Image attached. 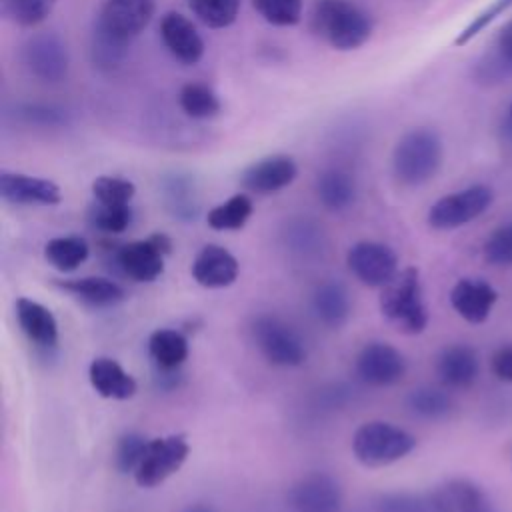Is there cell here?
<instances>
[{
	"label": "cell",
	"instance_id": "6da1fadb",
	"mask_svg": "<svg viewBox=\"0 0 512 512\" xmlns=\"http://www.w3.org/2000/svg\"><path fill=\"white\" fill-rule=\"evenodd\" d=\"M312 32L334 50H356L372 36V18L346 0H318L310 14Z\"/></svg>",
	"mask_w": 512,
	"mask_h": 512
},
{
	"label": "cell",
	"instance_id": "7a4b0ae2",
	"mask_svg": "<svg viewBox=\"0 0 512 512\" xmlns=\"http://www.w3.org/2000/svg\"><path fill=\"white\" fill-rule=\"evenodd\" d=\"M444 158L440 136L430 128H412L400 136L392 150V172L406 186H420L432 180Z\"/></svg>",
	"mask_w": 512,
	"mask_h": 512
},
{
	"label": "cell",
	"instance_id": "3957f363",
	"mask_svg": "<svg viewBox=\"0 0 512 512\" xmlns=\"http://www.w3.org/2000/svg\"><path fill=\"white\" fill-rule=\"evenodd\" d=\"M382 316L402 334H420L428 326V308L422 296L420 274L414 266L398 274L380 292Z\"/></svg>",
	"mask_w": 512,
	"mask_h": 512
},
{
	"label": "cell",
	"instance_id": "277c9868",
	"mask_svg": "<svg viewBox=\"0 0 512 512\" xmlns=\"http://www.w3.org/2000/svg\"><path fill=\"white\" fill-rule=\"evenodd\" d=\"M416 448V438L384 420L364 422L352 436V452L366 468H382L408 456Z\"/></svg>",
	"mask_w": 512,
	"mask_h": 512
},
{
	"label": "cell",
	"instance_id": "5b68a950",
	"mask_svg": "<svg viewBox=\"0 0 512 512\" xmlns=\"http://www.w3.org/2000/svg\"><path fill=\"white\" fill-rule=\"evenodd\" d=\"M252 338L260 354L274 366L294 368L306 362V348L298 332L276 316H258L252 322Z\"/></svg>",
	"mask_w": 512,
	"mask_h": 512
},
{
	"label": "cell",
	"instance_id": "8992f818",
	"mask_svg": "<svg viewBox=\"0 0 512 512\" xmlns=\"http://www.w3.org/2000/svg\"><path fill=\"white\" fill-rule=\"evenodd\" d=\"M190 454L184 434H168L148 440L146 452L134 470V480L140 488H154L176 474Z\"/></svg>",
	"mask_w": 512,
	"mask_h": 512
},
{
	"label": "cell",
	"instance_id": "52a82bcc",
	"mask_svg": "<svg viewBox=\"0 0 512 512\" xmlns=\"http://www.w3.org/2000/svg\"><path fill=\"white\" fill-rule=\"evenodd\" d=\"M494 200L492 188L474 184L438 198L428 210V224L436 230H454L484 214Z\"/></svg>",
	"mask_w": 512,
	"mask_h": 512
},
{
	"label": "cell",
	"instance_id": "ba28073f",
	"mask_svg": "<svg viewBox=\"0 0 512 512\" xmlns=\"http://www.w3.org/2000/svg\"><path fill=\"white\" fill-rule=\"evenodd\" d=\"M172 252V240L156 232L144 240H134L116 252L122 272L136 282H154L164 272V258Z\"/></svg>",
	"mask_w": 512,
	"mask_h": 512
},
{
	"label": "cell",
	"instance_id": "9c48e42d",
	"mask_svg": "<svg viewBox=\"0 0 512 512\" xmlns=\"http://www.w3.org/2000/svg\"><path fill=\"white\" fill-rule=\"evenodd\" d=\"M154 12V0H104L98 10L96 28L130 44L150 24Z\"/></svg>",
	"mask_w": 512,
	"mask_h": 512
},
{
	"label": "cell",
	"instance_id": "30bf717a",
	"mask_svg": "<svg viewBox=\"0 0 512 512\" xmlns=\"http://www.w3.org/2000/svg\"><path fill=\"white\" fill-rule=\"evenodd\" d=\"M346 264L350 272L370 288H384L398 274L396 252L374 240L356 242L346 254Z\"/></svg>",
	"mask_w": 512,
	"mask_h": 512
},
{
	"label": "cell",
	"instance_id": "8fae6325",
	"mask_svg": "<svg viewBox=\"0 0 512 512\" xmlns=\"http://www.w3.org/2000/svg\"><path fill=\"white\" fill-rule=\"evenodd\" d=\"M356 374L370 386H392L406 374V360L388 342H368L356 356Z\"/></svg>",
	"mask_w": 512,
	"mask_h": 512
},
{
	"label": "cell",
	"instance_id": "7c38bea8",
	"mask_svg": "<svg viewBox=\"0 0 512 512\" xmlns=\"http://www.w3.org/2000/svg\"><path fill=\"white\" fill-rule=\"evenodd\" d=\"M22 60L42 82H60L68 72L66 44L52 32L32 36L22 50Z\"/></svg>",
	"mask_w": 512,
	"mask_h": 512
},
{
	"label": "cell",
	"instance_id": "4fadbf2b",
	"mask_svg": "<svg viewBox=\"0 0 512 512\" xmlns=\"http://www.w3.org/2000/svg\"><path fill=\"white\" fill-rule=\"evenodd\" d=\"M288 504L294 512H340L342 490L332 476L314 472L290 488Z\"/></svg>",
	"mask_w": 512,
	"mask_h": 512
},
{
	"label": "cell",
	"instance_id": "5bb4252c",
	"mask_svg": "<svg viewBox=\"0 0 512 512\" xmlns=\"http://www.w3.org/2000/svg\"><path fill=\"white\" fill-rule=\"evenodd\" d=\"M298 176L296 160L288 154H270L250 166L240 174V184L244 190L254 194H274L290 186Z\"/></svg>",
	"mask_w": 512,
	"mask_h": 512
},
{
	"label": "cell",
	"instance_id": "9a60e30c",
	"mask_svg": "<svg viewBox=\"0 0 512 512\" xmlns=\"http://www.w3.org/2000/svg\"><path fill=\"white\" fill-rule=\"evenodd\" d=\"M0 196L16 206H56L62 200L56 182L8 170L0 172Z\"/></svg>",
	"mask_w": 512,
	"mask_h": 512
},
{
	"label": "cell",
	"instance_id": "2e32d148",
	"mask_svg": "<svg viewBox=\"0 0 512 512\" xmlns=\"http://www.w3.org/2000/svg\"><path fill=\"white\" fill-rule=\"evenodd\" d=\"M160 38L166 50L182 64H196L204 56V40L196 26L180 12H166L160 20Z\"/></svg>",
	"mask_w": 512,
	"mask_h": 512
},
{
	"label": "cell",
	"instance_id": "e0dca14e",
	"mask_svg": "<svg viewBox=\"0 0 512 512\" xmlns=\"http://www.w3.org/2000/svg\"><path fill=\"white\" fill-rule=\"evenodd\" d=\"M240 264L232 252L220 244H206L192 262V278L202 288H226L236 282Z\"/></svg>",
	"mask_w": 512,
	"mask_h": 512
},
{
	"label": "cell",
	"instance_id": "ac0fdd59",
	"mask_svg": "<svg viewBox=\"0 0 512 512\" xmlns=\"http://www.w3.org/2000/svg\"><path fill=\"white\" fill-rule=\"evenodd\" d=\"M498 292L482 278H460L450 290V304L460 318L470 324H482L488 320Z\"/></svg>",
	"mask_w": 512,
	"mask_h": 512
},
{
	"label": "cell",
	"instance_id": "d6986e66",
	"mask_svg": "<svg viewBox=\"0 0 512 512\" xmlns=\"http://www.w3.org/2000/svg\"><path fill=\"white\" fill-rule=\"evenodd\" d=\"M88 378L92 388L110 400H130L138 386L136 380L114 360L108 356H98L88 366Z\"/></svg>",
	"mask_w": 512,
	"mask_h": 512
},
{
	"label": "cell",
	"instance_id": "ffe728a7",
	"mask_svg": "<svg viewBox=\"0 0 512 512\" xmlns=\"http://www.w3.org/2000/svg\"><path fill=\"white\" fill-rule=\"evenodd\" d=\"M16 320L24 336L42 348H52L58 342V322L50 308L44 304L30 300V298H18L16 300Z\"/></svg>",
	"mask_w": 512,
	"mask_h": 512
},
{
	"label": "cell",
	"instance_id": "44dd1931",
	"mask_svg": "<svg viewBox=\"0 0 512 512\" xmlns=\"http://www.w3.org/2000/svg\"><path fill=\"white\" fill-rule=\"evenodd\" d=\"M432 512H494L484 492L468 480H452L430 498Z\"/></svg>",
	"mask_w": 512,
	"mask_h": 512
},
{
	"label": "cell",
	"instance_id": "7402d4cb",
	"mask_svg": "<svg viewBox=\"0 0 512 512\" xmlns=\"http://www.w3.org/2000/svg\"><path fill=\"white\" fill-rule=\"evenodd\" d=\"M478 370H480L478 356L466 344L446 346L436 360V372L440 380L450 388L470 386L476 380Z\"/></svg>",
	"mask_w": 512,
	"mask_h": 512
},
{
	"label": "cell",
	"instance_id": "603a6c76",
	"mask_svg": "<svg viewBox=\"0 0 512 512\" xmlns=\"http://www.w3.org/2000/svg\"><path fill=\"white\" fill-rule=\"evenodd\" d=\"M58 288L70 292L78 300L90 304V306H114L124 300L126 292L124 288L108 278L100 276H84V278H70V280H60L56 282Z\"/></svg>",
	"mask_w": 512,
	"mask_h": 512
},
{
	"label": "cell",
	"instance_id": "cb8c5ba5",
	"mask_svg": "<svg viewBox=\"0 0 512 512\" xmlns=\"http://www.w3.org/2000/svg\"><path fill=\"white\" fill-rule=\"evenodd\" d=\"M316 194L324 208H328L330 212H342L350 208L356 200V182L348 172L340 168H330L318 176Z\"/></svg>",
	"mask_w": 512,
	"mask_h": 512
},
{
	"label": "cell",
	"instance_id": "d4e9b609",
	"mask_svg": "<svg viewBox=\"0 0 512 512\" xmlns=\"http://www.w3.org/2000/svg\"><path fill=\"white\" fill-rule=\"evenodd\" d=\"M316 318L328 328H340L350 316V298L340 282H324L312 296Z\"/></svg>",
	"mask_w": 512,
	"mask_h": 512
},
{
	"label": "cell",
	"instance_id": "484cf974",
	"mask_svg": "<svg viewBox=\"0 0 512 512\" xmlns=\"http://www.w3.org/2000/svg\"><path fill=\"white\" fill-rule=\"evenodd\" d=\"M148 352L154 364L164 370L172 372L180 368L188 358V340L182 332L172 328H158L148 338Z\"/></svg>",
	"mask_w": 512,
	"mask_h": 512
},
{
	"label": "cell",
	"instance_id": "4316f807",
	"mask_svg": "<svg viewBox=\"0 0 512 512\" xmlns=\"http://www.w3.org/2000/svg\"><path fill=\"white\" fill-rule=\"evenodd\" d=\"M90 246L82 236H58L46 242L44 258L48 264L60 272H74L86 262Z\"/></svg>",
	"mask_w": 512,
	"mask_h": 512
},
{
	"label": "cell",
	"instance_id": "83f0119b",
	"mask_svg": "<svg viewBox=\"0 0 512 512\" xmlns=\"http://www.w3.org/2000/svg\"><path fill=\"white\" fill-rule=\"evenodd\" d=\"M252 210L254 204L248 194H234L228 200L210 208L206 214V222L212 230H240L250 220Z\"/></svg>",
	"mask_w": 512,
	"mask_h": 512
},
{
	"label": "cell",
	"instance_id": "f1b7e54d",
	"mask_svg": "<svg viewBox=\"0 0 512 512\" xmlns=\"http://www.w3.org/2000/svg\"><path fill=\"white\" fill-rule=\"evenodd\" d=\"M178 104L182 112L194 120H208L220 114L222 102L216 92L202 82H188L180 88Z\"/></svg>",
	"mask_w": 512,
	"mask_h": 512
},
{
	"label": "cell",
	"instance_id": "f546056e",
	"mask_svg": "<svg viewBox=\"0 0 512 512\" xmlns=\"http://www.w3.org/2000/svg\"><path fill=\"white\" fill-rule=\"evenodd\" d=\"M188 6L208 28H228L240 12V0H188Z\"/></svg>",
	"mask_w": 512,
	"mask_h": 512
},
{
	"label": "cell",
	"instance_id": "4dcf8cb0",
	"mask_svg": "<svg viewBox=\"0 0 512 512\" xmlns=\"http://www.w3.org/2000/svg\"><path fill=\"white\" fill-rule=\"evenodd\" d=\"M128 46H130L128 42L118 40V38L110 36L108 32L94 26L90 54H92V62L96 68H100V70L118 68L128 54Z\"/></svg>",
	"mask_w": 512,
	"mask_h": 512
},
{
	"label": "cell",
	"instance_id": "1f68e13d",
	"mask_svg": "<svg viewBox=\"0 0 512 512\" xmlns=\"http://www.w3.org/2000/svg\"><path fill=\"white\" fill-rule=\"evenodd\" d=\"M56 0H2V12L18 26H36L52 12Z\"/></svg>",
	"mask_w": 512,
	"mask_h": 512
},
{
	"label": "cell",
	"instance_id": "d6a6232c",
	"mask_svg": "<svg viewBox=\"0 0 512 512\" xmlns=\"http://www.w3.org/2000/svg\"><path fill=\"white\" fill-rule=\"evenodd\" d=\"M136 194V186L120 176H98L92 182V196L104 206H128Z\"/></svg>",
	"mask_w": 512,
	"mask_h": 512
},
{
	"label": "cell",
	"instance_id": "836d02e7",
	"mask_svg": "<svg viewBox=\"0 0 512 512\" xmlns=\"http://www.w3.org/2000/svg\"><path fill=\"white\" fill-rule=\"evenodd\" d=\"M256 12L272 26H296L302 18V0H252Z\"/></svg>",
	"mask_w": 512,
	"mask_h": 512
},
{
	"label": "cell",
	"instance_id": "e575fe53",
	"mask_svg": "<svg viewBox=\"0 0 512 512\" xmlns=\"http://www.w3.org/2000/svg\"><path fill=\"white\" fill-rule=\"evenodd\" d=\"M450 398L436 388H418L408 394V408L424 418H442L450 412Z\"/></svg>",
	"mask_w": 512,
	"mask_h": 512
},
{
	"label": "cell",
	"instance_id": "d590c367",
	"mask_svg": "<svg viewBox=\"0 0 512 512\" xmlns=\"http://www.w3.org/2000/svg\"><path fill=\"white\" fill-rule=\"evenodd\" d=\"M148 446V438L138 434V432H128L124 436H120L118 444H116V452H114V464L118 468V472L128 474L138 468L144 452Z\"/></svg>",
	"mask_w": 512,
	"mask_h": 512
},
{
	"label": "cell",
	"instance_id": "8d00e7d4",
	"mask_svg": "<svg viewBox=\"0 0 512 512\" xmlns=\"http://www.w3.org/2000/svg\"><path fill=\"white\" fill-rule=\"evenodd\" d=\"M92 224L108 234H120L124 232L130 222H132V208L128 206H104V204H94L90 212Z\"/></svg>",
	"mask_w": 512,
	"mask_h": 512
},
{
	"label": "cell",
	"instance_id": "74e56055",
	"mask_svg": "<svg viewBox=\"0 0 512 512\" xmlns=\"http://www.w3.org/2000/svg\"><path fill=\"white\" fill-rule=\"evenodd\" d=\"M484 260L492 266L512 264V222L496 228L484 242Z\"/></svg>",
	"mask_w": 512,
	"mask_h": 512
},
{
	"label": "cell",
	"instance_id": "f35d334b",
	"mask_svg": "<svg viewBox=\"0 0 512 512\" xmlns=\"http://www.w3.org/2000/svg\"><path fill=\"white\" fill-rule=\"evenodd\" d=\"M510 6H512V0H494L488 8H484V10L456 36L454 44H456V46L468 44V42H470L472 38H476L490 22H494L500 14H504Z\"/></svg>",
	"mask_w": 512,
	"mask_h": 512
},
{
	"label": "cell",
	"instance_id": "ab89813d",
	"mask_svg": "<svg viewBox=\"0 0 512 512\" xmlns=\"http://www.w3.org/2000/svg\"><path fill=\"white\" fill-rule=\"evenodd\" d=\"M378 512H432V506H430V500L422 502L414 496L392 494L382 498Z\"/></svg>",
	"mask_w": 512,
	"mask_h": 512
},
{
	"label": "cell",
	"instance_id": "60d3db41",
	"mask_svg": "<svg viewBox=\"0 0 512 512\" xmlns=\"http://www.w3.org/2000/svg\"><path fill=\"white\" fill-rule=\"evenodd\" d=\"M26 122H32V124H48V126H54V124H62L66 120V116L62 114V110L58 108H52V106H40V104H26L20 108L18 112Z\"/></svg>",
	"mask_w": 512,
	"mask_h": 512
},
{
	"label": "cell",
	"instance_id": "b9f144b4",
	"mask_svg": "<svg viewBox=\"0 0 512 512\" xmlns=\"http://www.w3.org/2000/svg\"><path fill=\"white\" fill-rule=\"evenodd\" d=\"M492 374L502 382H512V344L500 346L490 360Z\"/></svg>",
	"mask_w": 512,
	"mask_h": 512
},
{
	"label": "cell",
	"instance_id": "7bdbcfd3",
	"mask_svg": "<svg viewBox=\"0 0 512 512\" xmlns=\"http://www.w3.org/2000/svg\"><path fill=\"white\" fill-rule=\"evenodd\" d=\"M496 56L506 64V68L512 72V20H508L496 38Z\"/></svg>",
	"mask_w": 512,
	"mask_h": 512
},
{
	"label": "cell",
	"instance_id": "ee69618b",
	"mask_svg": "<svg viewBox=\"0 0 512 512\" xmlns=\"http://www.w3.org/2000/svg\"><path fill=\"white\" fill-rule=\"evenodd\" d=\"M188 188V182H184L182 178H174V182H172V186H170V196L172 198H190V196H194V192L190 194V192H186V194H182L184 190ZM176 204V210L180 212V210H190V206H192V202L190 200H176L174 202Z\"/></svg>",
	"mask_w": 512,
	"mask_h": 512
},
{
	"label": "cell",
	"instance_id": "f6af8a7d",
	"mask_svg": "<svg viewBox=\"0 0 512 512\" xmlns=\"http://www.w3.org/2000/svg\"><path fill=\"white\" fill-rule=\"evenodd\" d=\"M186 512H216V510L210 506H204V504H196V506H190Z\"/></svg>",
	"mask_w": 512,
	"mask_h": 512
},
{
	"label": "cell",
	"instance_id": "bcb514c9",
	"mask_svg": "<svg viewBox=\"0 0 512 512\" xmlns=\"http://www.w3.org/2000/svg\"><path fill=\"white\" fill-rule=\"evenodd\" d=\"M510 116H512V104H510Z\"/></svg>",
	"mask_w": 512,
	"mask_h": 512
}]
</instances>
